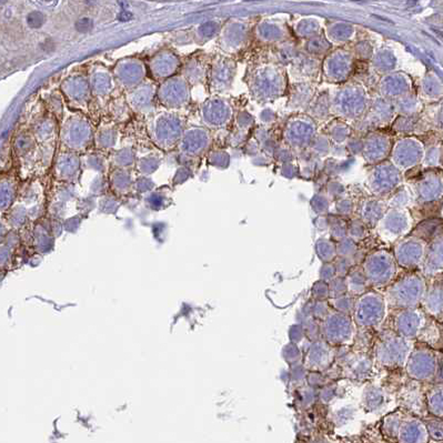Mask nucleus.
<instances>
[{
	"label": "nucleus",
	"instance_id": "12",
	"mask_svg": "<svg viewBox=\"0 0 443 443\" xmlns=\"http://www.w3.org/2000/svg\"><path fill=\"white\" fill-rule=\"evenodd\" d=\"M346 284H347L348 293L352 297H359L367 291L368 284L365 274H363V269H353L350 270L349 274L344 277Z\"/></svg>",
	"mask_w": 443,
	"mask_h": 443
},
{
	"label": "nucleus",
	"instance_id": "10",
	"mask_svg": "<svg viewBox=\"0 0 443 443\" xmlns=\"http://www.w3.org/2000/svg\"><path fill=\"white\" fill-rule=\"evenodd\" d=\"M334 351L326 341H315L308 352L305 365L312 370H324L332 365Z\"/></svg>",
	"mask_w": 443,
	"mask_h": 443
},
{
	"label": "nucleus",
	"instance_id": "8",
	"mask_svg": "<svg viewBox=\"0 0 443 443\" xmlns=\"http://www.w3.org/2000/svg\"><path fill=\"white\" fill-rule=\"evenodd\" d=\"M425 247L418 240H409L396 249V260L404 269H415L423 265Z\"/></svg>",
	"mask_w": 443,
	"mask_h": 443
},
{
	"label": "nucleus",
	"instance_id": "21",
	"mask_svg": "<svg viewBox=\"0 0 443 443\" xmlns=\"http://www.w3.org/2000/svg\"><path fill=\"white\" fill-rule=\"evenodd\" d=\"M319 277H320L321 281L329 282L334 280L336 278V269H334V265L326 264L322 266L319 272Z\"/></svg>",
	"mask_w": 443,
	"mask_h": 443
},
{
	"label": "nucleus",
	"instance_id": "6",
	"mask_svg": "<svg viewBox=\"0 0 443 443\" xmlns=\"http://www.w3.org/2000/svg\"><path fill=\"white\" fill-rule=\"evenodd\" d=\"M441 365L437 352L430 347H419L412 349L406 363V369L410 378L415 381H429L435 378Z\"/></svg>",
	"mask_w": 443,
	"mask_h": 443
},
{
	"label": "nucleus",
	"instance_id": "15",
	"mask_svg": "<svg viewBox=\"0 0 443 443\" xmlns=\"http://www.w3.org/2000/svg\"><path fill=\"white\" fill-rule=\"evenodd\" d=\"M384 396L380 389L369 388L365 394V399L363 403L367 406L369 409H375L384 403Z\"/></svg>",
	"mask_w": 443,
	"mask_h": 443
},
{
	"label": "nucleus",
	"instance_id": "4",
	"mask_svg": "<svg viewBox=\"0 0 443 443\" xmlns=\"http://www.w3.org/2000/svg\"><path fill=\"white\" fill-rule=\"evenodd\" d=\"M363 272L369 286L388 287L396 276V260L386 251H377L365 259Z\"/></svg>",
	"mask_w": 443,
	"mask_h": 443
},
{
	"label": "nucleus",
	"instance_id": "9",
	"mask_svg": "<svg viewBox=\"0 0 443 443\" xmlns=\"http://www.w3.org/2000/svg\"><path fill=\"white\" fill-rule=\"evenodd\" d=\"M421 305L425 315L441 321L443 312L442 281L435 280L430 286H427Z\"/></svg>",
	"mask_w": 443,
	"mask_h": 443
},
{
	"label": "nucleus",
	"instance_id": "23",
	"mask_svg": "<svg viewBox=\"0 0 443 443\" xmlns=\"http://www.w3.org/2000/svg\"><path fill=\"white\" fill-rule=\"evenodd\" d=\"M289 336L292 341L291 344H299L300 341H303V336H305V329L300 324H295L290 329Z\"/></svg>",
	"mask_w": 443,
	"mask_h": 443
},
{
	"label": "nucleus",
	"instance_id": "5",
	"mask_svg": "<svg viewBox=\"0 0 443 443\" xmlns=\"http://www.w3.org/2000/svg\"><path fill=\"white\" fill-rule=\"evenodd\" d=\"M320 332L327 344H349L355 339V322L350 315L330 311L326 318L321 320Z\"/></svg>",
	"mask_w": 443,
	"mask_h": 443
},
{
	"label": "nucleus",
	"instance_id": "1",
	"mask_svg": "<svg viewBox=\"0 0 443 443\" xmlns=\"http://www.w3.org/2000/svg\"><path fill=\"white\" fill-rule=\"evenodd\" d=\"M427 287L423 274L411 272L392 282L387 288L384 299L387 305L394 309H415L423 303Z\"/></svg>",
	"mask_w": 443,
	"mask_h": 443
},
{
	"label": "nucleus",
	"instance_id": "18",
	"mask_svg": "<svg viewBox=\"0 0 443 443\" xmlns=\"http://www.w3.org/2000/svg\"><path fill=\"white\" fill-rule=\"evenodd\" d=\"M284 358L287 363H297L301 359V352L295 344H289L284 347Z\"/></svg>",
	"mask_w": 443,
	"mask_h": 443
},
{
	"label": "nucleus",
	"instance_id": "2",
	"mask_svg": "<svg viewBox=\"0 0 443 443\" xmlns=\"http://www.w3.org/2000/svg\"><path fill=\"white\" fill-rule=\"evenodd\" d=\"M387 310L388 305L384 296L377 291H365L355 299L353 322L361 328H377L386 319Z\"/></svg>",
	"mask_w": 443,
	"mask_h": 443
},
{
	"label": "nucleus",
	"instance_id": "16",
	"mask_svg": "<svg viewBox=\"0 0 443 443\" xmlns=\"http://www.w3.org/2000/svg\"><path fill=\"white\" fill-rule=\"evenodd\" d=\"M329 298L334 299V298L341 297V296L348 293L347 284L346 279L342 277H336L334 280L329 282Z\"/></svg>",
	"mask_w": 443,
	"mask_h": 443
},
{
	"label": "nucleus",
	"instance_id": "7",
	"mask_svg": "<svg viewBox=\"0 0 443 443\" xmlns=\"http://www.w3.org/2000/svg\"><path fill=\"white\" fill-rule=\"evenodd\" d=\"M427 324V315L421 309H404L398 311L394 318V332L403 339L419 338Z\"/></svg>",
	"mask_w": 443,
	"mask_h": 443
},
{
	"label": "nucleus",
	"instance_id": "22",
	"mask_svg": "<svg viewBox=\"0 0 443 443\" xmlns=\"http://www.w3.org/2000/svg\"><path fill=\"white\" fill-rule=\"evenodd\" d=\"M334 269H336V277L344 278L351 270V262L347 258H340L339 260L336 261Z\"/></svg>",
	"mask_w": 443,
	"mask_h": 443
},
{
	"label": "nucleus",
	"instance_id": "3",
	"mask_svg": "<svg viewBox=\"0 0 443 443\" xmlns=\"http://www.w3.org/2000/svg\"><path fill=\"white\" fill-rule=\"evenodd\" d=\"M411 351L410 340L403 339L394 332H387L375 344V358L379 365L396 369L406 365Z\"/></svg>",
	"mask_w": 443,
	"mask_h": 443
},
{
	"label": "nucleus",
	"instance_id": "14",
	"mask_svg": "<svg viewBox=\"0 0 443 443\" xmlns=\"http://www.w3.org/2000/svg\"><path fill=\"white\" fill-rule=\"evenodd\" d=\"M332 307L336 312L344 313L350 315L353 311L355 305V297H352L349 293L341 296V297L334 298L332 300Z\"/></svg>",
	"mask_w": 443,
	"mask_h": 443
},
{
	"label": "nucleus",
	"instance_id": "13",
	"mask_svg": "<svg viewBox=\"0 0 443 443\" xmlns=\"http://www.w3.org/2000/svg\"><path fill=\"white\" fill-rule=\"evenodd\" d=\"M442 384H435L427 394V406L429 412L435 417H442Z\"/></svg>",
	"mask_w": 443,
	"mask_h": 443
},
{
	"label": "nucleus",
	"instance_id": "11",
	"mask_svg": "<svg viewBox=\"0 0 443 443\" xmlns=\"http://www.w3.org/2000/svg\"><path fill=\"white\" fill-rule=\"evenodd\" d=\"M423 276L427 278H435L442 272V248L441 243H435L430 250L427 251L423 262Z\"/></svg>",
	"mask_w": 443,
	"mask_h": 443
},
{
	"label": "nucleus",
	"instance_id": "17",
	"mask_svg": "<svg viewBox=\"0 0 443 443\" xmlns=\"http://www.w3.org/2000/svg\"><path fill=\"white\" fill-rule=\"evenodd\" d=\"M311 293L312 297L315 298L317 301H324V300L329 298V286L327 282L319 281L315 282L313 284L312 289H311Z\"/></svg>",
	"mask_w": 443,
	"mask_h": 443
},
{
	"label": "nucleus",
	"instance_id": "19",
	"mask_svg": "<svg viewBox=\"0 0 443 443\" xmlns=\"http://www.w3.org/2000/svg\"><path fill=\"white\" fill-rule=\"evenodd\" d=\"M329 312H330V308L326 301H315L311 307V315L318 320H324Z\"/></svg>",
	"mask_w": 443,
	"mask_h": 443
},
{
	"label": "nucleus",
	"instance_id": "20",
	"mask_svg": "<svg viewBox=\"0 0 443 443\" xmlns=\"http://www.w3.org/2000/svg\"><path fill=\"white\" fill-rule=\"evenodd\" d=\"M318 255L321 260L329 264L330 261L334 260V256H336V250H334V248L332 245L322 243L318 245Z\"/></svg>",
	"mask_w": 443,
	"mask_h": 443
}]
</instances>
